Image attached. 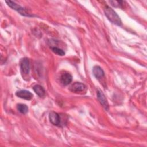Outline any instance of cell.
<instances>
[{
	"instance_id": "obj_1",
	"label": "cell",
	"mask_w": 147,
	"mask_h": 147,
	"mask_svg": "<svg viewBox=\"0 0 147 147\" xmlns=\"http://www.w3.org/2000/svg\"><path fill=\"white\" fill-rule=\"evenodd\" d=\"M104 12L108 20L112 23L118 26H121L122 25V21L120 17L110 7L106 6L104 9Z\"/></svg>"
},
{
	"instance_id": "obj_2",
	"label": "cell",
	"mask_w": 147,
	"mask_h": 147,
	"mask_svg": "<svg viewBox=\"0 0 147 147\" xmlns=\"http://www.w3.org/2000/svg\"><path fill=\"white\" fill-rule=\"evenodd\" d=\"M6 3H7V5L11 7V9L16 10L17 11H18L20 14L24 16H32L31 15H29L25 10V9L21 7V6H20L19 5L16 3L15 2L11 1H6Z\"/></svg>"
},
{
	"instance_id": "obj_3",
	"label": "cell",
	"mask_w": 147,
	"mask_h": 147,
	"mask_svg": "<svg viewBox=\"0 0 147 147\" xmlns=\"http://www.w3.org/2000/svg\"><path fill=\"white\" fill-rule=\"evenodd\" d=\"M20 69L22 74L24 75H28L30 71L29 60L27 57H24L20 60Z\"/></svg>"
},
{
	"instance_id": "obj_4",
	"label": "cell",
	"mask_w": 147,
	"mask_h": 147,
	"mask_svg": "<svg viewBox=\"0 0 147 147\" xmlns=\"http://www.w3.org/2000/svg\"><path fill=\"white\" fill-rule=\"evenodd\" d=\"M49 119L51 123L53 125L57 126H61V117L58 113L55 111L50 112L49 114Z\"/></svg>"
},
{
	"instance_id": "obj_5",
	"label": "cell",
	"mask_w": 147,
	"mask_h": 147,
	"mask_svg": "<svg viewBox=\"0 0 147 147\" xmlns=\"http://www.w3.org/2000/svg\"><path fill=\"white\" fill-rule=\"evenodd\" d=\"M16 96H17L18 97L25 99V100H29L30 99H32L33 98V94L32 93H31L30 91H28V90H20L16 92Z\"/></svg>"
},
{
	"instance_id": "obj_6",
	"label": "cell",
	"mask_w": 147,
	"mask_h": 147,
	"mask_svg": "<svg viewBox=\"0 0 147 147\" xmlns=\"http://www.w3.org/2000/svg\"><path fill=\"white\" fill-rule=\"evenodd\" d=\"M97 98H98V99L100 103L102 105V106L105 108V109L107 110L109 109V104H108L107 99L106 98V96H105V95L102 92V91H99V90L98 91Z\"/></svg>"
},
{
	"instance_id": "obj_7",
	"label": "cell",
	"mask_w": 147,
	"mask_h": 147,
	"mask_svg": "<svg viewBox=\"0 0 147 147\" xmlns=\"http://www.w3.org/2000/svg\"><path fill=\"white\" fill-rule=\"evenodd\" d=\"M86 86L80 82H75L71 87V91L74 92L78 93L82 92L86 89Z\"/></svg>"
},
{
	"instance_id": "obj_8",
	"label": "cell",
	"mask_w": 147,
	"mask_h": 147,
	"mask_svg": "<svg viewBox=\"0 0 147 147\" xmlns=\"http://www.w3.org/2000/svg\"><path fill=\"white\" fill-rule=\"evenodd\" d=\"M61 82L65 86L69 84L72 80V75L67 72H65L61 75L60 77Z\"/></svg>"
},
{
	"instance_id": "obj_9",
	"label": "cell",
	"mask_w": 147,
	"mask_h": 147,
	"mask_svg": "<svg viewBox=\"0 0 147 147\" xmlns=\"http://www.w3.org/2000/svg\"><path fill=\"white\" fill-rule=\"evenodd\" d=\"M92 72L95 77L98 79L102 78L105 75V73L102 68L100 67L98 65L94 67L92 69Z\"/></svg>"
},
{
	"instance_id": "obj_10",
	"label": "cell",
	"mask_w": 147,
	"mask_h": 147,
	"mask_svg": "<svg viewBox=\"0 0 147 147\" xmlns=\"http://www.w3.org/2000/svg\"><path fill=\"white\" fill-rule=\"evenodd\" d=\"M34 91L40 96L42 97L45 95V90L40 85H36L33 87Z\"/></svg>"
},
{
	"instance_id": "obj_11",
	"label": "cell",
	"mask_w": 147,
	"mask_h": 147,
	"mask_svg": "<svg viewBox=\"0 0 147 147\" xmlns=\"http://www.w3.org/2000/svg\"><path fill=\"white\" fill-rule=\"evenodd\" d=\"M17 109L22 114H26L28 111V106L24 104H18L17 105Z\"/></svg>"
},
{
	"instance_id": "obj_12",
	"label": "cell",
	"mask_w": 147,
	"mask_h": 147,
	"mask_svg": "<svg viewBox=\"0 0 147 147\" xmlns=\"http://www.w3.org/2000/svg\"><path fill=\"white\" fill-rule=\"evenodd\" d=\"M51 49H52V51L55 53H56V54H57V55H58L59 56H64L65 55V52L63 49H60L59 48H57L56 47H52Z\"/></svg>"
},
{
	"instance_id": "obj_13",
	"label": "cell",
	"mask_w": 147,
	"mask_h": 147,
	"mask_svg": "<svg viewBox=\"0 0 147 147\" xmlns=\"http://www.w3.org/2000/svg\"><path fill=\"white\" fill-rule=\"evenodd\" d=\"M110 3H111V5L113 6H114V7H122V6H123V4L125 3V2H123V1H110Z\"/></svg>"
}]
</instances>
